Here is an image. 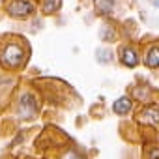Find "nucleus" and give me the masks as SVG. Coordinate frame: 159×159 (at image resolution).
I'll return each instance as SVG.
<instances>
[{
  "mask_svg": "<svg viewBox=\"0 0 159 159\" xmlns=\"http://www.w3.org/2000/svg\"><path fill=\"white\" fill-rule=\"evenodd\" d=\"M34 11V4L28 2V0H17L10 6V13L13 17H26Z\"/></svg>",
  "mask_w": 159,
  "mask_h": 159,
  "instance_id": "7ed1b4c3",
  "label": "nucleus"
},
{
  "mask_svg": "<svg viewBox=\"0 0 159 159\" xmlns=\"http://www.w3.org/2000/svg\"><path fill=\"white\" fill-rule=\"evenodd\" d=\"M142 112H144L142 114V122H150L152 125H159V107L152 105V107L144 109Z\"/></svg>",
  "mask_w": 159,
  "mask_h": 159,
  "instance_id": "39448f33",
  "label": "nucleus"
},
{
  "mask_svg": "<svg viewBox=\"0 0 159 159\" xmlns=\"http://www.w3.org/2000/svg\"><path fill=\"white\" fill-rule=\"evenodd\" d=\"M64 159H81V157H79L77 153H73V152H69V153H67V155H66Z\"/></svg>",
  "mask_w": 159,
  "mask_h": 159,
  "instance_id": "9b49d317",
  "label": "nucleus"
},
{
  "mask_svg": "<svg viewBox=\"0 0 159 159\" xmlns=\"http://www.w3.org/2000/svg\"><path fill=\"white\" fill-rule=\"evenodd\" d=\"M112 111H114L116 114H127V112L131 111V99H129L127 96H124V98L116 99V101H114V105H112Z\"/></svg>",
  "mask_w": 159,
  "mask_h": 159,
  "instance_id": "423d86ee",
  "label": "nucleus"
},
{
  "mask_svg": "<svg viewBox=\"0 0 159 159\" xmlns=\"http://www.w3.org/2000/svg\"><path fill=\"white\" fill-rule=\"evenodd\" d=\"M146 66L152 67V69H157L159 67V47H152L146 54Z\"/></svg>",
  "mask_w": 159,
  "mask_h": 159,
  "instance_id": "0eeeda50",
  "label": "nucleus"
},
{
  "mask_svg": "<svg viewBox=\"0 0 159 159\" xmlns=\"http://www.w3.org/2000/svg\"><path fill=\"white\" fill-rule=\"evenodd\" d=\"M25 60V51L17 43H10L2 52H0V64L4 67H19Z\"/></svg>",
  "mask_w": 159,
  "mask_h": 159,
  "instance_id": "f257e3e1",
  "label": "nucleus"
},
{
  "mask_svg": "<svg viewBox=\"0 0 159 159\" xmlns=\"http://www.w3.org/2000/svg\"><path fill=\"white\" fill-rule=\"evenodd\" d=\"M114 6V0H98V8L101 13H111Z\"/></svg>",
  "mask_w": 159,
  "mask_h": 159,
  "instance_id": "6e6552de",
  "label": "nucleus"
},
{
  "mask_svg": "<svg viewBox=\"0 0 159 159\" xmlns=\"http://www.w3.org/2000/svg\"><path fill=\"white\" fill-rule=\"evenodd\" d=\"M153 6H155V8H159V0H155V2H153Z\"/></svg>",
  "mask_w": 159,
  "mask_h": 159,
  "instance_id": "f8f14e48",
  "label": "nucleus"
},
{
  "mask_svg": "<svg viewBox=\"0 0 159 159\" xmlns=\"http://www.w3.org/2000/svg\"><path fill=\"white\" fill-rule=\"evenodd\" d=\"M120 62L127 67H135L139 64V54L133 47H124L122 49V54H120Z\"/></svg>",
  "mask_w": 159,
  "mask_h": 159,
  "instance_id": "20e7f679",
  "label": "nucleus"
},
{
  "mask_svg": "<svg viewBox=\"0 0 159 159\" xmlns=\"http://www.w3.org/2000/svg\"><path fill=\"white\" fill-rule=\"evenodd\" d=\"M60 2L62 0H45V13H51V11H56L60 8Z\"/></svg>",
  "mask_w": 159,
  "mask_h": 159,
  "instance_id": "9d476101",
  "label": "nucleus"
},
{
  "mask_svg": "<svg viewBox=\"0 0 159 159\" xmlns=\"http://www.w3.org/2000/svg\"><path fill=\"white\" fill-rule=\"evenodd\" d=\"M111 60H112V52H111L109 49H101V51H98V62L107 64V62H111Z\"/></svg>",
  "mask_w": 159,
  "mask_h": 159,
  "instance_id": "1a4fd4ad",
  "label": "nucleus"
},
{
  "mask_svg": "<svg viewBox=\"0 0 159 159\" xmlns=\"http://www.w3.org/2000/svg\"><path fill=\"white\" fill-rule=\"evenodd\" d=\"M19 107H21V116H23V118H32V116L36 114V111H38V103H36V99H34L32 96H28V94L21 96V99H19Z\"/></svg>",
  "mask_w": 159,
  "mask_h": 159,
  "instance_id": "f03ea898",
  "label": "nucleus"
}]
</instances>
